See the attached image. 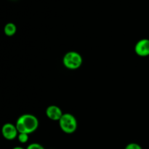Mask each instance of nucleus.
Instances as JSON below:
<instances>
[{"label":"nucleus","mask_w":149,"mask_h":149,"mask_svg":"<svg viewBox=\"0 0 149 149\" xmlns=\"http://www.w3.org/2000/svg\"><path fill=\"white\" fill-rule=\"evenodd\" d=\"M15 126L19 133L31 134L37 130L39 120L34 115L26 113L17 119Z\"/></svg>","instance_id":"nucleus-1"},{"label":"nucleus","mask_w":149,"mask_h":149,"mask_svg":"<svg viewBox=\"0 0 149 149\" xmlns=\"http://www.w3.org/2000/svg\"><path fill=\"white\" fill-rule=\"evenodd\" d=\"M59 125L63 132L72 134L77 129V120L74 115L69 113H63L59 121Z\"/></svg>","instance_id":"nucleus-2"},{"label":"nucleus","mask_w":149,"mask_h":149,"mask_svg":"<svg viewBox=\"0 0 149 149\" xmlns=\"http://www.w3.org/2000/svg\"><path fill=\"white\" fill-rule=\"evenodd\" d=\"M83 59L81 55L75 51H71L65 54L63 58V63L65 68L76 70L82 65Z\"/></svg>","instance_id":"nucleus-3"},{"label":"nucleus","mask_w":149,"mask_h":149,"mask_svg":"<svg viewBox=\"0 0 149 149\" xmlns=\"http://www.w3.org/2000/svg\"><path fill=\"white\" fill-rule=\"evenodd\" d=\"M1 133L3 137L7 141H13L17 138L19 132L15 125L11 123H6L1 128Z\"/></svg>","instance_id":"nucleus-4"},{"label":"nucleus","mask_w":149,"mask_h":149,"mask_svg":"<svg viewBox=\"0 0 149 149\" xmlns=\"http://www.w3.org/2000/svg\"><path fill=\"white\" fill-rule=\"evenodd\" d=\"M135 52L141 57L149 55V39H143L138 41L135 46Z\"/></svg>","instance_id":"nucleus-5"},{"label":"nucleus","mask_w":149,"mask_h":149,"mask_svg":"<svg viewBox=\"0 0 149 149\" xmlns=\"http://www.w3.org/2000/svg\"><path fill=\"white\" fill-rule=\"evenodd\" d=\"M61 109L57 106H49L46 109V115L49 119L53 121H59L63 116Z\"/></svg>","instance_id":"nucleus-6"},{"label":"nucleus","mask_w":149,"mask_h":149,"mask_svg":"<svg viewBox=\"0 0 149 149\" xmlns=\"http://www.w3.org/2000/svg\"><path fill=\"white\" fill-rule=\"evenodd\" d=\"M17 31V27L13 23H8L4 26V32L6 36H13Z\"/></svg>","instance_id":"nucleus-7"},{"label":"nucleus","mask_w":149,"mask_h":149,"mask_svg":"<svg viewBox=\"0 0 149 149\" xmlns=\"http://www.w3.org/2000/svg\"><path fill=\"white\" fill-rule=\"evenodd\" d=\"M17 140L20 143H26L29 141V134L19 133L17 135Z\"/></svg>","instance_id":"nucleus-8"},{"label":"nucleus","mask_w":149,"mask_h":149,"mask_svg":"<svg viewBox=\"0 0 149 149\" xmlns=\"http://www.w3.org/2000/svg\"><path fill=\"white\" fill-rule=\"evenodd\" d=\"M125 149H143L142 147L139 145V144L136 143H130L127 144L125 147Z\"/></svg>","instance_id":"nucleus-9"},{"label":"nucleus","mask_w":149,"mask_h":149,"mask_svg":"<svg viewBox=\"0 0 149 149\" xmlns=\"http://www.w3.org/2000/svg\"><path fill=\"white\" fill-rule=\"evenodd\" d=\"M26 149H45V148L41 144L37 143H33L29 144Z\"/></svg>","instance_id":"nucleus-10"},{"label":"nucleus","mask_w":149,"mask_h":149,"mask_svg":"<svg viewBox=\"0 0 149 149\" xmlns=\"http://www.w3.org/2000/svg\"><path fill=\"white\" fill-rule=\"evenodd\" d=\"M13 149H25V148H23V147H20V146H16V147H14Z\"/></svg>","instance_id":"nucleus-11"}]
</instances>
